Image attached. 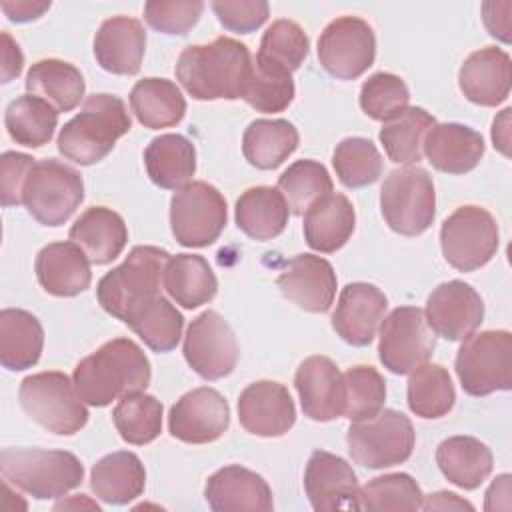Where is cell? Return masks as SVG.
I'll return each instance as SVG.
<instances>
[{
  "label": "cell",
  "mask_w": 512,
  "mask_h": 512,
  "mask_svg": "<svg viewBox=\"0 0 512 512\" xmlns=\"http://www.w3.org/2000/svg\"><path fill=\"white\" fill-rule=\"evenodd\" d=\"M174 72L194 100H236L244 96L252 54L240 40L218 36L210 44L186 46Z\"/></svg>",
  "instance_id": "obj_1"
},
{
  "label": "cell",
  "mask_w": 512,
  "mask_h": 512,
  "mask_svg": "<svg viewBox=\"0 0 512 512\" xmlns=\"http://www.w3.org/2000/svg\"><path fill=\"white\" fill-rule=\"evenodd\" d=\"M152 370L144 350L130 338H112L82 358L72 374L80 398L90 406H108L132 392H144Z\"/></svg>",
  "instance_id": "obj_2"
},
{
  "label": "cell",
  "mask_w": 512,
  "mask_h": 512,
  "mask_svg": "<svg viewBox=\"0 0 512 512\" xmlns=\"http://www.w3.org/2000/svg\"><path fill=\"white\" fill-rule=\"evenodd\" d=\"M132 126L126 104L114 94H92L58 134V152L80 166L106 158Z\"/></svg>",
  "instance_id": "obj_3"
},
{
  "label": "cell",
  "mask_w": 512,
  "mask_h": 512,
  "mask_svg": "<svg viewBox=\"0 0 512 512\" xmlns=\"http://www.w3.org/2000/svg\"><path fill=\"white\" fill-rule=\"evenodd\" d=\"M170 254L158 246H134L124 262L106 272L98 286L100 306L124 324L154 298L162 296L164 268Z\"/></svg>",
  "instance_id": "obj_4"
},
{
  "label": "cell",
  "mask_w": 512,
  "mask_h": 512,
  "mask_svg": "<svg viewBox=\"0 0 512 512\" xmlns=\"http://www.w3.org/2000/svg\"><path fill=\"white\" fill-rule=\"evenodd\" d=\"M0 472L6 484L36 500L60 498L84 480L82 462L66 450L4 448L0 452Z\"/></svg>",
  "instance_id": "obj_5"
},
{
  "label": "cell",
  "mask_w": 512,
  "mask_h": 512,
  "mask_svg": "<svg viewBox=\"0 0 512 512\" xmlns=\"http://www.w3.org/2000/svg\"><path fill=\"white\" fill-rule=\"evenodd\" d=\"M20 406L28 418L56 436H72L88 422L86 402L64 372H38L20 382Z\"/></svg>",
  "instance_id": "obj_6"
},
{
  "label": "cell",
  "mask_w": 512,
  "mask_h": 512,
  "mask_svg": "<svg viewBox=\"0 0 512 512\" xmlns=\"http://www.w3.org/2000/svg\"><path fill=\"white\" fill-rule=\"evenodd\" d=\"M462 390L488 396L512 388V334L508 330L472 332L462 340L454 362Z\"/></svg>",
  "instance_id": "obj_7"
},
{
  "label": "cell",
  "mask_w": 512,
  "mask_h": 512,
  "mask_svg": "<svg viewBox=\"0 0 512 512\" xmlns=\"http://www.w3.org/2000/svg\"><path fill=\"white\" fill-rule=\"evenodd\" d=\"M416 442L414 426L398 410L382 408L376 416L352 422L346 432L350 458L372 470L390 468L412 456Z\"/></svg>",
  "instance_id": "obj_8"
},
{
  "label": "cell",
  "mask_w": 512,
  "mask_h": 512,
  "mask_svg": "<svg viewBox=\"0 0 512 512\" xmlns=\"http://www.w3.org/2000/svg\"><path fill=\"white\" fill-rule=\"evenodd\" d=\"M380 210L396 234L418 236L426 232L436 214L432 176L420 166L392 170L380 188Z\"/></svg>",
  "instance_id": "obj_9"
},
{
  "label": "cell",
  "mask_w": 512,
  "mask_h": 512,
  "mask_svg": "<svg viewBox=\"0 0 512 512\" xmlns=\"http://www.w3.org/2000/svg\"><path fill=\"white\" fill-rule=\"evenodd\" d=\"M84 200L82 174L56 160H38L26 180L22 204L44 226H62Z\"/></svg>",
  "instance_id": "obj_10"
},
{
  "label": "cell",
  "mask_w": 512,
  "mask_h": 512,
  "mask_svg": "<svg viewBox=\"0 0 512 512\" xmlns=\"http://www.w3.org/2000/svg\"><path fill=\"white\" fill-rule=\"evenodd\" d=\"M226 200L208 182L196 180L176 190L170 200V228L186 248L210 246L226 226Z\"/></svg>",
  "instance_id": "obj_11"
},
{
  "label": "cell",
  "mask_w": 512,
  "mask_h": 512,
  "mask_svg": "<svg viewBox=\"0 0 512 512\" xmlns=\"http://www.w3.org/2000/svg\"><path fill=\"white\" fill-rule=\"evenodd\" d=\"M498 242L494 216L486 208L472 204L456 208L440 228L444 260L460 272H472L488 264L498 250Z\"/></svg>",
  "instance_id": "obj_12"
},
{
  "label": "cell",
  "mask_w": 512,
  "mask_h": 512,
  "mask_svg": "<svg viewBox=\"0 0 512 512\" xmlns=\"http://www.w3.org/2000/svg\"><path fill=\"white\" fill-rule=\"evenodd\" d=\"M434 346V332L416 306H398L380 322L378 356L392 374H410L430 360Z\"/></svg>",
  "instance_id": "obj_13"
},
{
  "label": "cell",
  "mask_w": 512,
  "mask_h": 512,
  "mask_svg": "<svg viewBox=\"0 0 512 512\" xmlns=\"http://www.w3.org/2000/svg\"><path fill=\"white\" fill-rule=\"evenodd\" d=\"M376 58V36L372 26L358 16L332 20L318 38V60L338 80L362 76Z\"/></svg>",
  "instance_id": "obj_14"
},
{
  "label": "cell",
  "mask_w": 512,
  "mask_h": 512,
  "mask_svg": "<svg viewBox=\"0 0 512 512\" xmlns=\"http://www.w3.org/2000/svg\"><path fill=\"white\" fill-rule=\"evenodd\" d=\"M182 352L188 366L204 380L228 376L236 368L240 354L234 330L214 310H206L190 322Z\"/></svg>",
  "instance_id": "obj_15"
},
{
  "label": "cell",
  "mask_w": 512,
  "mask_h": 512,
  "mask_svg": "<svg viewBox=\"0 0 512 512\" xmlns=\"http://www.w3.org/2000/svg\"><path fill=\"white\" fill-rule=\"evenodd\" d=\"M230 426L226 398L208 386L180 396L168 414V430L186 444H208L218 440Z\"/></svg>",
  "instance_id": "obj_16"
},
{
  "label": "cell",
  "mask_w": 512,
  "mask_h": 512,
  "mask_svg": "<svg viewBox=\"0 0 512 512\" xmlns=\"http://www.w3.org/2000/svg\"><path fill=\"white\" fill-rule=\"evenodd\" d=\"M424 318L436 336L450 342L464 340L480 326L484 302L480 294L462 280L442 282L428 296Z\"/></svg>",
  "instance_id": "obj_17"
},
{
  "label": "cell",
  "mask_w": 512,
  "mask_h": 512,
  "mask_svg": "<svg viewBox=\"0 0 512 512\" xmlns=\"http://www.w3.org/2000/svg\"><path fill=\"white\" fill-rule=\"evenodd\" d=\"M238 420L242 428L254 436H284L296 422L294 400L280 382H252L238 396Z\"/></svg>",
  "instance_id": "obj_18"
},
{
  "label": "cell",
  "mask_w": 512,
  "mask_h": 512,
  "mask_svg": "<svg viewBox=\"0 0 512 512\" xmlns=\"http://www.w3.org/2000/svg\"><path fill=\"white\" fill-rule=\"evenodd\" d=\"M304 490L310 506L324 510H360L358 478L352 466L326 450H316L304 472Z\"/></svg>",
  "instance_id": "obj_19"
},
{
  "label": "cell",
  "mask_w": 512,
  "mask_h": 512,
  "mask_svg": "<svg viewBox=\"0 0 512 512\" xmlns=\"http://www.w3.org/2000/svg\"><path fill=\"white\" fill-rule=\"evenodd\" d=\"M276 284L298 308L320 314L330 310L338 280L332 264L322 256L298 254L282 266Z\"/></svg>",
  "instance_id": "obj_20"
},
{
  "label": "cell",
  "mask_w": 512,
  "mask_h": 512,
  "mask_svg": "<svg viewBox=\"0 0 512 512\" xmlns=\"http://www.w3.org/2000/svg\"><path fill=\"white\" fill-rule=\"evenodd\" d=\"M388 298L368 282L346 284L332 314V328L352 346H368L384 320Z\"/></svg>",
  "instance_id": "obj_21"
},
{
  "label": "cell",
  "mask_w": 512,
  "mask_h": 512,
  "mask_svg": "<svg viewBox=\"0 0 512 512\" xmlns=\"http://www.w3.org/2000/svg\"><path fill=\"white\" fill-rule=\"evenodd\" d=\"M294 386L300 396L302 412L310 420L330 422L342 416V372L328 356L306 358L294 374Z\"/></svg>",
  "instance_id": "obj_22"
},
{
  "label": "cell",
  "mask_w": 512,
  "mask_h": 512,
  "mask_svg": "<svg viewBox=\"0 0 512 512\" xmlns=\"http://www.w3.org/2000/svg\"><path fill=\"white\" fill-rule=\"evenodd\" d=\"M204 498L214 512H270L274 508L268 482L238 464L216 470L206 480Z\"/></svg>",
  "instance_id": "obj_23"
},
{
  "label": "cell",
  "mask_w": 512,
  "mask_h": 512,
  "mask_svg": "<svg viewBox=\"0 0 512 512\" xmlns=\"http://www.w3.org/2000/svg\"><path fill=\"white\" fill-rule=\"evenodd\" d=\"M146 32L132 16H112L104 20L94 38V56L102 70L120 76H134L142 66Z\"/></svg>",
  "instance_id": "obj_24"
},
{
  "label": "cell",
  "mask_w": 512,
  "mask_h": 512,
  "mask_svg": "<svg viewBox=\"0 0 512 512\" xmlns=\"http://www.w3.org/2000/svg\"><path fill=\"white\" fill-rule=\"evenodd\" d=\"M510 56L496 46L472 52L458 72L462 94L478 106H498L510 94Z\"/></svg>",
  "instance_id": "obj_25"
},
{
  "label": "cell",
  "mask_w": 512,
  "mask_h": 512,
  "mask_svg": "<svg viewBox=\"0 0 512 512\" xmlns=\"http://www.w3.org/2000/svg\"><path fill=\"white\" fill-rule=\"evenodd\" d=\"M90 260L74 242H52L44 246L34 262L40 286L60 298L78 296L92 282Z\"/></svg>",
  "instance_id": "obj_26"
},
{
  "label": "cell",
  "mask_w": 512,
  "mask_h": 512,
  "mask_svg": "<svg viewBox=\"0 0 512 512\" xmlns=\"http://www.w3.org/2000/svg\"><path fill=\"white\" fill-rule=\"evenodd\" d=\"M422 154L440 172L466 174L484 156V140L480 132L458 122L434 124L424 138Z\"/></svg>",
  "instance_id": "obj_27"
},
{
  "label": "cell",
  "mask_w": 512,
  "mask_h": 512,
  "mask_svg": "<svg viewBox=\"0 0 512 512\" xmlns=\"http://www.w3.org/2000/svg\"><path fill=\"white\" fill-rule=\"evenodd\" d=\"M68 238L84 250L92 264L104 266L122 254L128 230L118 212L106 206H92L76 218Z\"/></svg>",
  "instance_id": "obj_28"
},
{
  "label": "cell",
  "mask_w": 512,
  "mask_h": 512,
  "mask_svg": "<svg viewBox=\"0 0 512 512\" xmlns=\"http://www.w3.org/2000/svg\"><path fill=\"white\" fill-rule=\"evenodd\" d=\"M356 212L344 194L330 192L304 212V240L322 254L340 250L352 236Z\"/></svg>",
  "instance_id": "obj_29"
},
{
  "label": "cell",
  "mask_w": 512,
  "mask_h": 512,
  "mask_svg": "<svg viewBox=\"0 0 512 512\" xmlns=\"http://www.w3.org/2000/svg\"><path fill=\"white\" fill-rule=\"evenodd\" d=\"M146 470L134 452L118 450L100 458L90 472V488L102 502L128 504L144 492Z\"/></svg>",
  "instance_id": "obj_30"
},
{
  "label": "cell",
  "mask_w": 512,
  "mask_h": 512,
  "mask_svg": "<svg viewBox=\"0 0 512 512\" xmlns=\"http://www.w3.org/2000/svg\"><path fill=\"white\" fill-rule=\"evenodd\" d=\"M436 464L444 478L458 488L474 490L492 472L490 448L474 436H450L436 448Z\"/></svg>",
  "instance_id": "obj_31"
},
{
  "label": "cell",
  "mask_w": 512,
  "mask_h": 512,
  "mask_svg": "<svg viewBox=\"0 0 512 512\" xmlns=\"http://www.w3.org/2000/svg\"><path fill=\"white\" fill-rule=\"evenodd\" d=\"M290 208L278 188L254 186L240 194L234 208L238 228L252 240L266 242L284 232Z\"/></svg>",
  "instance_id": "obj_32"
},
{
  "label": "cell",
  "mask_w": 512,
  "mask_h": 512,
  "mask_svg": "<svg viewBox=\"0 0 512 512\" xmlns=\"http://www.w3.org/2000/svg\"><path fill=\"white\" fill-rule=\"evenodd\" d=\"M150 180L164 190H180L196 172L194 144L182 134H160L144 150Z\"/></svg>",
  "instance_id": "obj_33"
},
{
  "label": "cell",
  "mask_w": 512,
  "mask_h": 512,
  "mask_svg": "<svg viewBox=\"0 0 512 512\" xmlns=\"http://www.w3.org/2000/svg\"><path fill=\"white\" fill-rule=\"evenodd\" d=\"M44 330L40 320L22 308L0 312V362L6 370L32 368L42 354Z\"/></svg>",
  "instance_id": "obj_34"
},
{
  "label": "cell",
  "mask_w": 512,
  "mask_h": 512,
  "mask_svg": "<svg viewBox=\"0 0 512 512\" xmlns=\"http://www.w3.org/2000/svg\"><path fill=\"white\" fill-rule=\"evenodd\" d=\"M28 94L48 102L56 112L74 110L86 90L80 70L58 58H44L30 66L26 74Z\"/></svg>",
  "instance_id": "obj_35"
},
{
  "label": "cell",
  "mask_w": 512,
  "mask_h": 512,
  "mask_svg": "<svg viewBox=\"0 0 512 512\" xmlns=\"http://www.w3.org/2000/svg\"><path fill=\"white\" fill-rule=\"evenodd\" d=\"M162 284L168 296L188 310L208 304L218 290V280L210 264L198 254L170 256Z\"/></svg>",
  "instance_id": "obj_36"
},
{
  "label": "cell",
  "mask_w": 512,
  "mask_h": 512,
  "mask_svg": "<svg viewBox=\"0 0 512 512\" xmlns=\"http://www.w3.org/2000/svg\"><path fill=\"white\" fill-rule=\"evenodd\" d=\"M130 108L146 128L176 126L186 114V100L180 88L166 78H144L130 90Z\"/></svg>",
  "instance_id": "obj_37"
},
{
  "label": "cell",
  "mask_w": 512,
  "mask_h": 512,
  "mask_svg": "<svg viewBox=\"0 0 512 512\" xmlns=\"http://www.w3.org/2000/svg\"><path fill=\"white\" fill-rule=\"evenodd\" d=\"M298 130L282 118H260L248 124L242 136L244 158L258 170H274L298 148Z\"/></svg>",
  "instance_id": "obj_38"
},
{
  "label": "cell",
  "mask_w": 512,
  "mask_h": 512,
  "mask_svg": "<svg viewBox=\"0 0 512 512\" xmlns=\"http://www.w3.org/2000/svg\"><path fill=\"white\" fill-rule=\"evenodd\" d=\"M434 124L436 120L430 112L420 106H408L400 116L384 122L378 138L394 164L410 166L422 160V144Z\"/></svg>",
  "instance_id": "obj_39"
},
{
  "label": "cell",
  "mask_w": 512,
  "mask_h": 512,
  "mask_svg": "<svg viewBox=\"0 0 512 512\" xmlns=\"http://www.w3.org/2000/svg\"><path fill=\"white\" fill-rule=\"evenodd\" d=\"M406 396L410 412L426 420L446 416L456 400L448 370L430 362H424L410 372Z\"/></svg>",
  "instance_id": "obj_40"
},
{
  "label": "cell",
  "mask_w": 512,
  "mask_h": 512,
  "mask_svg": "<svg viewBox=\"0 0 512 512\" xmlns=\"http://www.w3.org/2000/svg\"><path fill=\"white\" fill-rule=\"evenodd\" d=\"M4 124L16 144L40 148L50 142L58 126V112L48 102L32 94H24L8 104Z\"/></svg>",
  "instance_id": "obj_41"
},
{
  "label": "cell",
  "mask_w": 512,
  "mask_h": 512,
  "mask_svg": "<svg viewBox=\"0 0 512 512\" xmlns=\"http://www.w3.org/2000/svg\"><path fill=\"white\" fill-rule=\"evenodd\" d=\"M162 412V402L152 394L132 392L118 400L112 410V420L124 442L144 446L160 436Z\"/></svg>",
  "instance_id": "obj_42"
},
{
  "label": "cell",
  "mask_w": 512,
  "mask_h": 512,
  "mask_svg": "<svg viewBox=\"0 0 512 512\" xmlns=\"http://www.w3.org/2000/svg\"><path fill=\"white\" fill-rule=\"evenodd\" d=\"M334 184L324 168L316 160H296L278 176V190L282 192L292 214L302 216L312 204L332 192Z\"/></svg>",
  "instance_id": "obj_43"
},
{
  "label": "cell",
  "mask_w": 512,
  "mask_h": 512,
  "mask_svg": "<svg viewBox=\"0 0 512 512\" xmlns=\"http://www.w3.org/2000/svg\"><path fill=\"white\" fill-rule=\"evenodd\" d=\"M154 352H170L178 346L184 318L164 296L154 298L126 322Z\"/></svg>",
  "instance_id": "obj_44"
},
{
  "label": "cell",
  "mask_w": 512,
  "mask_h": 512,
  "mask_svg": "<svg viewBox=\"0 0 512 512\" xmlns=\"http://www.w3.org/2000/svg\"><path fill=\"white\" fill-rule=\"evenodd\" d=\"M308 48L310 40L302 26L282 18L266 28L260 40L258 54L254 58L266 66L292 74L308 56Z\"/></svg>",
  "instance_id": "obj_45"
},
{
  "label": "cell",
  "mask_w": 512,
  "mask_h": 512,
  "mask_svg": "<svg viewBox=\"0 0 512 512\" xmlns=\"http://www.w3.org/2000/svg\"><path fill=\"white\" fill-rule=\"evenodd\" d=\"M424 494L418 482L404 472L372 478L358 492V508L370 512L420 510Z\"/></svg>",
  "instance_id": "obj_46"
},
{
  "label": "cell",
  "mask_w": 512,
  "mask_h": 512,
  "mask_svg": "<svg viewBox=\"0 0 512 512\" xmlns=\"http://www.w3.org/2000/svg\"><path fill=\"white\" fill-rule=\"evenodd\" d=\"M344 404L342 416L350 422L376 416L384 408L386 382L382 374L372 366H352L342 374Z\"/></svg>",
  "instance_id": "obj_47"
},
{
  "label": "cell",
  "mask_w": 512,
  "mask_h": 512,
  "mask_svg": "<svg viewBox=\"0 0 512 512\" xmlns=\"http://www.w3.org/2000/svg\"><path fill=\"white\" fill-rule=\"evenodd\" d=\"M332 166L346 188H364L374 184L382 174V156L372 140L362 136L344 138L334 154Z\"/></svg>",
  "instance_id": "obj_48"
},
{
  "label": "cell",
  "mask_w": 512,
  "mask_h": 512,
  "mask_svg": "<svg viewBox=\"0 0 512 512\" xmlns=\"http://www.w3.org/2000/svg\"><path fill=\"white\" fill-rule=\"evenodd\" d=\"M242 100L256 112L274 114L282 112L294 100L292 74L266 66L252 58V72Z\"/></svg>",
  "instance_id": "obj_49"
},
{
  "label": "cell",
  "mask_w": 512,
  "mask_h": 512,
  "mask_svg": "<svg viewBox=\"0 0 512 512\" xmlns=\"http://www.w3.org/2000/svg\"><path fill=\"white\" fill-rule=\"evenodd\" d=\"M410 102L406 82L390 72H376L360 88V108L372 120L388 122L400 116Z\"/></svg>",
  "instance_id": "obj_50"
},
{
  "label": "cell",
  "mask_w": 512,
  "mask_h": 512,
  "mask_svg": "<svg viewBox=\"0 0 512 512\" xmlns=\"http://www.w3.org/2000/svg\"><path fill=\"white\" fill-rule=\"evenodd\" d=\"M202 10L200 0H150L144 4V20L156 32L184 36L196 26Z\"/></svg>",
  "instance_id": "obj_51"
},
{
  "label": "cell",
  "mask_w": 512,
  "mask_h": 512,
  "mask_svg": "<svg viewBox=\"0 0 512 512\" xmlns=\"http://www.w3.org/2000/svg\"><path fill=\"white\" fill-rule=\"evenodd\" d=\"M212 10L226 30L240 34L254 32L270 14V6L264 0H216Z\"/></svg>",
  "instance_id": "obj_52"
},
{
  "label": "cell",
  "mask_w": 512,
  "mask_h": 512,
  "mask_svg": "<svg viewBox=\"0 0 512 512\" xmlns=\"http://www.w3.org/2000/svg\"><path fill=\"white\" fill-rule=\"evenodd\" d=\"M36 160L22 152H4L0 158V200L2 206H18L24 198L26 180Z\"/></svg>",
  "instance_id": "obj_53"
},
{
  "label": "cell",
  "mask_w": 512,
  "mask_h": 512,
  "mask_svg": "<svg viewBox=\"0 0 512 512\" xmlns=\"http://www.w3.org/2000/svg\"><path fill=\"white\" fill-rule=\"evenodd\" d=\"M510 12H512V2H484L482 4V20L490 36L496 40L508 44L512 40L510 36Z\"/></svg>",
  "instance_id": "obj_54"
},
{
  "label": "cell",
  "mask_w": 512,
  "mask_h": 512,
  "mask_svg": "<svg viewBox=\"0 0 512 512\" xmlns=\"http://www.w3.org/2000/svg\"><path fill=\"white\" fill-rule=\"evenodd\" d=\"M24 66V56L16 40L8 34L2 32V84H8L14 80Z\"/></svg>",
  "instance_id": "obj_55"
},
{
  "label": "cell",
  "mask_w": 512,
  "mask_h": 512,
  "mask_svg": "<svg viewBox=\"0 0 512 512\" xmlns=\"http://www.w3.org/2000/svg\"><path fill=\"white\" fill-rule=\"evenodd\" d=\"M50 8V2L42 0H14V2H2V10L12 22H30L40 18Z\"/></svg>",
  "instance_id": "obj_56"
},
{
  "label": "cell",
  "mask_w": 512,
  "mask_h": 512,
  "mask_svg": "<svg viewBox=\"0 0 512 512\" xmlns=\"http://www.w3.org/2000/svg\"><path fill=\"white\" fill-rule=\"evenodd\" d=\"M510 480V474H500L494 478V482L486 490L484 510H510Z\"/></svg>",
  "instance_id": "obj_57"
},
{
  "label": "cell",
  "mask_w": 512,
  "mask_h": 512,
  "mask_svg": "<svg viewBox=\"0 0 512 512\" xmlns=\"http://www.w3.org/2000/svg\"><path fill=\"white\" fill-rule=\"evenodd\" d=\"M422 508L424 510H474V506L470 502H466L458 494L446 492V490L424 496Z\"/></svg>",
  "instance_id": "obj_58"
},
{
  "label": "cell",
  "mask_w": 512,
  "mask_h": 512,
  "mask_svg": "<svg viewBox=\"0 0 512 512\" xmlns=\"http://www.w3.org/2000/svg\"><path fill=\"white\" fill-rule=\"evenodd\" d=\"M510 108H504L492 122V142L506 158L510 156Z\"/></svg>",
  "instance_id": "obj_59"
},
{
  "label": "cell",
  "mask_w": 512,
  "mask_h": 512,
  "mask_svg": "<svg viewBox=\"0 0 512 512\" xmlns=\"http://www.w3.org/2000/svg\"><path fill=\"white\" fill-rule=\"evenodd\" d=\"M62 508H94V510H100V506L96 502H90L86 498V494H76V496H72V500H62L54 506V510H62Z\"/></svg>",
  "instance_id": "obj_60"
}]
</instances>
